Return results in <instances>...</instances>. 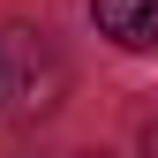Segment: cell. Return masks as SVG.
Masks as SVG:
<instances>
[{
	"mask_svg": "<svg viewBox=\"0 0 158 158\" xmlns=\"http://www.w3.org/2000/svg\"><path fill=\"white\" fill-rule=\"evenodd\" d=\"M90 23L128 53H151L158 45V0H90Z\"/></svg>",
	"mask_w": 158,
	"mask_h": 158,
	"instance_id": "6da1fadb",
	"label": "cell"
},
{
	"mask_svg": "<svg viewBox=\"0 0 158 158\" xmlns=\"http://www.w3.org/2000/svg\"><path fill=\"white\" fill-rule=\"evenodd\" d=\"M143 158H158V121H151V128H143Z\"/></svg>",
	"mask_w": 158,
	"mask_h": 158,
	"instance_id": "7a4b0ae2",
	"label": "cell"
}]
</instances>
